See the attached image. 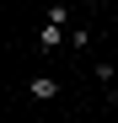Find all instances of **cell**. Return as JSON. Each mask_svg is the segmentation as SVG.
I'll list each match as a JSON object with an SVG mask.
<instances>
[{"label": "cell", "instance_id": "obj_1", "mask_svg": "<svg viewBox=\"0 0 118 123\" xmlns=\"http://www.w3.org/2000/svg\"><path fill=\"white\" fill-rule=\"evenodd\" d=\"M32 96H38V102H54V96H59V80H54V75H38V80H32Z\"/></svg>", "mask_w": 118, "mask_h": 123}, {"label": "cell", "instance_id": "obj_2", "mask_svg": "<svg viewBox=\"0 0 118 123\" xmlns=\"http://www.w3.org/2000/svg\"><path fill=\"white\" fill-rule=\"evenodd\" d=\"M38 43H43V48H59V43H65V27H54V22H48L43 32H38Z\"/></svg>", "mask_w": 118, "mask_h": 123}, {"label": "cell", "instance_id": "obj_3", "mask_svg": "<svg viewBox=\"0 0 118 123\" xmlns=\"http://www.w3.org/2000/svg\"><path fill=\"white\" fill-rule=\"evenodd\" d=\"M107 96H113V107H118V80H113V86H107Z\"/></svg>", "mask_w": 118, "mask_h": 123}]
</instances>
